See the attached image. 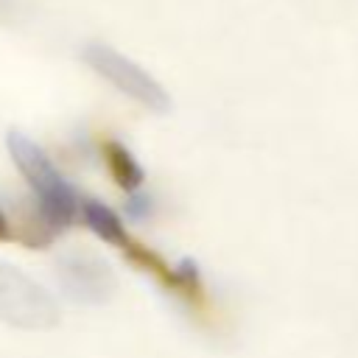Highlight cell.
<instances>
[{"label": "cell", "instance_id": "cell-1", "mask_svg": "<svg viewBox=\"0 0 358 358\" xmlns=\"http://www.w3.org/2000/svg\"><path fill=\"white\" fill-rule=\"evenodd\" d=\"M8 154L17 165V171L31 185L42 215L50 221V227H67L78 213V193L64 179V173L53 165V159L42 151L39 143H34L22 131H8Z\"/></svg>", "mask_w": 358, "mask_h": 358}, {"label": "cell", "instance_id": "cell-2", "mask_svg": "<svg viewBox=\"0 0 358 358\" xmlns=\"http://www.w3.org/2000/svg\"><path fill=\"white\" fill-rule=\"evenodd\" d=\"M81 59L115 90H120L126 98L143 103L151 112H168L171 109V95L168 90L137 62H131L126 53L106 42H87L81 48Z\"/></svg>", "mask_w": 358, "mask_h": 358}, {"label": "cell", "instance_id": "cell-3", "mask_svg": "<svg viewBox=\"0 0 358 358\" xmlns=\"http://www.w3.org/2000/svg\"><path fill=\"white\" fill-rule=\"evenodd\" d=\"M0 319L22 330H50L59 324V305L34 277L0 260Z\"/></svg>", "mask_w": 358, "mask_h": 358}, {"label": "cell", "instance_id": "cell-4", "mask_svg": "<svg viewBox=\"0 0 358 358\" xmlns=\"http://www.w3.org/2000/svg\"><path fill=\"white\" fill-rule=\"evenodd\" d=\"M56 277L62 291L78 305H103L117 291L112 266L90 249H67L56 260Z\"/></svg>", "mask_w": 358, "mask_h": 358}, {"label": "cell", "instance_id": "cell-5", "mask_svg": "<svg viewBox=\"0 0 358 358\" xmlns=\"http://www.w3.org/2000/svg\"><path fill=\"white\" fill-rule=\"evenodd\" d=\"M81 213H84L87 227H90L101 241H106V243H112V246H120V249L131 241V238L126 235L123 221L117 218V213H112L103 201L90 199V201H84V204H81Z\"/></svg>", "mask_w": 358, "mask_h": 358}, {"label": "cell", "instance_id": "cell-6", "mask_svg": "<svg viewBox=\"0 0 358 358\" xmlns=\"http://www.w3.org/2000/svg\"><path fill=\"white\" fill-rule=\"evenodd\" d=\"M103 157H106L109 173L115 176V182L123 190H137L143 185V168H140V162L134 159V154L123 143H117V140L103 143Z\"/></svg>", "mask_w": 358, "mask_h": 358}, {"label": "cell", "instance_id": "cell-7", "mask_svg": "<svg viewBox=\"0 0 358 358\" xmlns=\"http://www.w3.org/2000/svg\"><path fill=\"white\" fill-rule=\"evenodd\" d=\"M20 14L17 0H0V22H11Z\"/></svg>", "mask_w": 358, "mask_h": 358}, {"label": "cell", "instance_id": "cell-8", "mask_svg": "<svg viewBox=\"0 0 358 358\" xmlns=\"http://www.w3.org/2000/svg\"><path fill=\"white\" fill-rule=\"evenodd\" d=\"M145 207H148V199H145V196H134L131 204H129V213H131L134 218H140V215H145Z\"/></svg>", "mask_w": 358, "mask_h": 358}, {"label": "cell", "instance_id": "cell-9", "mask_svg": "<svg viewBox=\"0 0 358 358\" xmlns=\"http://www.w3.org/2000/svg\"><path fill=\"white\" fill-rule=\"evenodd\" d=\"M0 238H8V221L3 213H0Z\"/></svg>", "mask_w": 358, "mask_h": 358}]
</instances>
